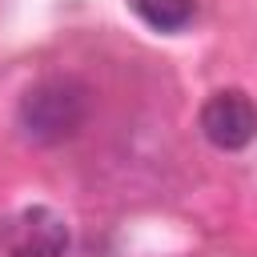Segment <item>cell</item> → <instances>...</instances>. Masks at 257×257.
I'll return each instance as SVG.
<instances>
[{
	"label": "cell",
	"mask_w": 257,
	"mask_h": 257,
	"mask_svg": "<svg viewBox=\"0 0 257 257\" xmlns=\"http://www.w3.org/2000/svg\"><path fill=\"white\" fill-rule=\"evenodd\" d=\"M133 12L153 32H185L197 16V0H133Z\"/></svg>",
	"instance_id": "obj_4"
},
{
	"label": "cell",
	"mask_w": 257,
	"mask_h": 257,
	"mask_svg": "<svg viewBox=\"0 0 257 257\" xmlns=\"http://www.w3.org/2000/svg\"><path fill=\"white\" fill-rule=\"evenodd\" d=\"M68 221L52 205H24L0 217V253L4 257H64L68 253Z\"/></svg>",
	"instance_id": "obj_2"
},
{
	"label": "cell",
	"mask_w": 257,
	"mask_h": 257,
	"mask_svg": "<svg viewBox=\"0 0 257 257\" xmlns=\"http://www.w3.org/2000/svg\"><path fill=\"white\" fill-rule=\"evenodd\" d=\"M197 128L201 137L221 149V153H241L257 141V104L249 92L241 88H221L213 92L201 112H197Z\"/></svg>",
	"instance_id": "obj_3"
},
{
	"label": "cell",
	"mask_w": 257,
	"mask_h": 257,
	"mask_svg": "<svg viewBox=\"0 0 257 257\" xmlns=\"http://www.w3.org/2000/svg\"><path fill=\"white\" fill-rule=\"evenodd\" d=\"M92 96L76 76H44L24 88L16 104V128L32 145H64L88 120Z\"/></svg>",
	"instance_id": "obj_1"
}]
</instances>
